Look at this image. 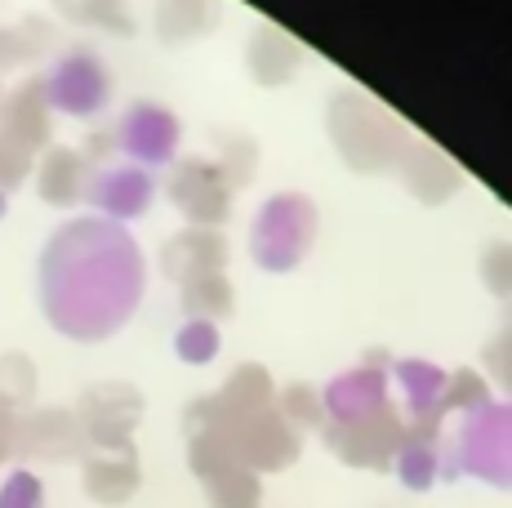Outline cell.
Listing matches in <instances>:
<instances>
[{"mask_svg": "<svg viewBox=\"0 0 512 508\" xmlns=\"http://www.w3.org/2000/svg\"><path fill=\"white\" fill-rule=\"evenodd\" d=\"M143 295V254L107 219H76L54 232L41 259L45 317L67 339H107Z\"/></svg>", "mask_w": 512, "mask_h": 508, "instance_id": "6da1fadb", "label": "cell"}, {"mask_svg": "<svg viewBox=\"0 0 512 508\" xmlns=\"http://www.w3.org/2000/svg\"><path fill=\"white\" fill-rule=\"evenodd\" d=\"M481 477V482L508 491L512 486V415L508 406L486 402L464 410L450 446H441V477Z\"/></svg>", "mask_w": 512, "mask_h": 508, "instance_id": "7a4b0ae2", "label": "cell"}, {"mask_svg": "<svg viewBox=\"0 0 512 508\" xmlns=\"http://www.w3.org/2000/svg\"><path fill=\"white\" fill-rule=\"evenodd\" d=\"M330 139L339 143V152L348 156V165H357V174H374L392 161L406 156V134L401 125L383 112L379 103H370L366 94L343 90L330 103Z\"/></svg>", "mask_w": 512, "mask_h": 508, "instance_id": "3957f363", "label": "cell"}, {"mask_svg": "<svg viewBox=\"0 0 512 508\" xmlns=\"http://www.w3.org/2000/svg\"><path fill=\"white\" fill-rule=\"evenodd\" d=\"M312 232H317V210H312V201L299 197V192H281V197H272L259 210V219H254V237H250L254 263H263V268H272V272L294 268V263L308 254Z\"/></svg>", "mask_w": 512, "mask_h": 508, "instance_id": "277c9868", "label": "cell"}, {"mask_svg": "<svg viewBox=\"0 0 512 508\" xmlns=\"http://www.w3.org/2000/svg\"><path fill=\"white\" fill-rule=\"evenodd\" d=\"M187 464L201 477L214 508H259V473H250L214 433H187Z\"/></svg>", "mask_w": 512, "mask_h": 508, "instance_id": "5b68a950", "label": "cell"}, {"mask_svg": "<svg viewBox=\"0 0 512 508\" xmlns=\"http://www.w3.org/2000/svg\"><path fill=\"white\" fill-rule=\"evenodd\" d=\"M143 415V397L130 384H94L81 397V433L90 442V451H121L130 446L134 428Z\"/></svg>", "mask_w": 512, "mask_h": 508, "instance_id": "8992f818", "label": "cell"}, {"mask_svg": "<svg viewBox=\"0 0 512 508\" xmlns=\"http://www.w3.org/2000/svg\"><path fill=\"white\" fill-rule=\"evenodd\" d=\"M401 437H406V419H397L392 406L357 424H326V446L352 468H392Z\"/></svg>", "mask_w": 512, "mask_h": 508, "instance_id": "52a82bcc", "label": "cell"}, {"mask_svg": "<svg viewBox=\"0 0 512 508\" xmlns=\"http://www.w3.org/2000/svg\"><path fill=\"white\" fill-rule=\"evenodd\" d=\"M321 410H326V424H357L370 419L379 410H388V379H383V357L361 361L357 370L339 375L334 384L321 393Z\"/></svg>", "mask_w": 512, "mask_h": 508, "instance_id": "ba28073f", "label": "cell"}, {"mask_svg": "<svg viewBox=\"0 0 512 508\" xmlns=\"http://www.w3.org/2000/svg\"><path fill=\"white\" fill-rule=\"evenodd\" d=\"M170 201L179 205L192 223H219L232 210V183L219 165L210 161H187L170 179Z\"/></svg>", "mask_w": 512, "mask_h": 508, "instance_id": "9c48e42d", "label": "cell"}, {"mask_svg": "<svg viewBox=\"0 0 512 508\" xmlns=\"http://www.w3.org/2000/svg\"><path fill=\"white\" fill-rule=\"evenodd\" d=\"M81 419L72 410H36L27 419H14V451L32 459H72L85 451Z\"/></svg>", "mask_w": 512, "mask_h": 508, "instance_id": "30bf717a", "label": "cell"}, {"mask_svg": "<svg viewBox=\"0 0 512 508\" xmlns=\"http://www.w3.org/2000/svg\"><path fill=\"white\" fill-rule=\"evenodd\" d=\"M45 94V103H54L58 112L94 116L107 103V72L98 67L94 54H72L54 67V76L45 81Z\"/></svg>", "mask_w": 512, "mask_h": 508, "instance_id": "8fae6325", "label": "cell"}, {"mask_svg": "<svg viewBox=\"0 0 512 508\" xmlns=\"http://www.w3.org/2000/svg\"><path fill=\"white\" fill-rule=\"evenodd\" d=\"M112 134L134 161H170L174 143H179V121L156 103H134Z\"/></svg>", "mask_w": 512, "mask_h": 508, "instance_id": "7c38bea8", "label": "cell"}, {"mask_svg": "<svg viewBox=\"0 0 512 508\" xmlns=\"http://www.w3.org/2000/svg\"><path fill=\"white\" fill-rule=\"evenodd\" d=\"M85 495L94 504H125L134 491H139V459H134V446H121V451H90L85 455Z\"/></svg>", "mask_w": 512, "mask_h": 508, "instance_id": "4fadbf2b", "label": "cell"}, {"mask_svg": "<svg viewBox=\"0 0 512 508\" xmlns=\"http://www.w3.org/2000/svg\"><path fill=\"white\" fill-rule=\"evenodd\" d=\"M161 268L174 281H192V277H210V272L228 268V241L219 232H179V237L165 246Z\"/></svg>", "mask_w": 512, "mask_h": 508, "instance_id": "5bb4252c", "label": "cell"}, {"mask_svg": "<svg viewBox=\"0 0 512 508\" xmlns=\"http://www.w3.org/2000/svg\"><path fill=\"white\" fill-rule=\"evenodd\" d=\"M90 197L103 205L107 214H121V219H134V214L147 210V201H152V179H147L143 170H134V165H116V170H103L94 179Z\"/></svg>", "mask_w": 512, "mask_h": 508, "instance_id": "9a60e30c", "label": "cell"}, {"mask_svg": "<svg viewBox=\"0 0 512 508\" xmlns=\"http://www.w3.org/2000/svg\"><path fill=\"white\" fill-rule=\"evenodd\" d=\"M45 85H27L14 99L5 103V125H0V139H9L14 148L32 152L36 143L49 134V103L41 99Z\"/></svg>", "mask_w": 512, "mask_h": 508, "instance_id": "2e32d148", "label": "cell"}, {"mask_svg": "<svg viewBox=\"0 0 512 508\" xmlns=\"http://www.w3.org/2000/svg\"><path fill=\"white\" fill-rule=\"evenodd\" d=\"M90 192V165L81 161V152L54 148L41 161V197L54 205H72Z\"/></svg>", "mask_w": 512, "mask_h": 508, "instance_id": "e0dca14e", "label": "cell"}, {"mask_svg": "<svg viewBox=\"0 0 512 508\" xmlns=\"http://www.w3.org/2000/svg\"><path fill=\"white\" fill-rule=\"evenodd\" d=\"M397 379L406 388V410H410V424L415 419H446L437 410L441 402V388H446V375L428 361H397Z\"/></svg>", "mask_w": 512, "mask_h": 508, "instance_id": "ac0fdd59", "label": "cell"}, {"mask_svg": "<svg viewBox=\"0 0 512 508\" xmlns=\"http://www.w3.org/2000/svg\"><path fill=\"white\" fill-rule=\"evenodd\" d=\"M294 67H299V50H294L281 32L259 27L254 41H250V72L259 76L263 85H281V81H290L294 76Z\"/></svg>", "mask_w": 512, "mask_h": 508, "instance_id": "d6986e66", "label": "cell"}, {"mask_svg": "<svg viewBox=\"0 0 512 508\" xmlns=\"http://www.w3.org/2000/svg\"><path fill=\"white\" fill-rule=\"evenodd\" d=\"M183 308L192 321L205 317H228L232 312V286L223 272H210V277H192L183 281Z\"/></svg>", "mask_w": 512, "mask_h": 508, "instance_id": "ffe728a7", "label": "cell"}, {"mask_svg": "<svg viewBox=\"0 0 512 508\" xmlns=\"http://www.w3.org/2000/svg\"><path fill=\"white\" fill-rule=\"evenodd\" d=\"M36 393V370L23 353H5L0 357V410L14 415V406H27Z\"/></svg>", "mask_w": 512, "mask_h": 508, "instance_id": "44dd1931", "label": "cell"}, {"mask_svg": "<svg viewBox=\"0 0 512 508\" xmlns=\"http://www.w3.org/2000/svg\"><path fill=\"white\" fill-rule=\"evenodd\" d=\"M277 415L285 419V424L294 428V433H303V428H317L326 424V410H321V393H312L308 384H294L281 393L277 402Z\"/></svg>", "mask_w": 512, "mask_h": 508, "instance_id": "7402d4cb", "label": "cell"}, {"mask_svg": "<svg viewBox=\"0 0 512 508\" xmlns=\"http://www.w3.org/2000/svg\"><path fill=\"white\" fill-rule=\"evenodd\" d=\"M486 402H490L486 379L472 375V370H455V375H446V388H441L437 410H441V415H450V410H477Z\"/></svg>", "mask_w": 512, "mask_h": 508, "instance_id": "603a6c76", "label": "cell"}, {"mask_svg": "<svg viewBox=\"0 0 512 508\" xmlns=\"http://www.w3.org/2000/svg\"><path fill=\"white\" fill-rule=\"evenodd\" d=\"M174 348H179L183 361L205 366V361H214V353H219V326L214 321H187L179 330V339H174Z\"/></svg>", "mask_w": 512, "mask_h": 508, "instance_id": "cb8c5ba5", "label": "cell"}, {"mask_svg": "<svg viewBox=\"0 0 512 508\" xmlns=\"http://www.w3.org/2000/svg\"><path fill=\"white\" fill-rule=\"evenodd\" d=\"M0 508H45V486L36 473L27 468H14L0 486Z\"/></svg>", "mask_w": 512, "mask_h": 508, "instance_id": "d4e9b609", "label": "cell"}, {"mask_svg": "<svg viewBox=\"0 0 512 508\" xmlns=\"http://www.w3.org/2000/svg\"><path fill=\"white\" fill-rule=\"evenodd\" d=\"M23 174H27V152L14 148L9 139H0V192L18 188V183H23Z\"/></svg>", "mask_w": 512, "mask_h": 508, "instance_id": "484cf974", "label": "cell"}, {"mask_svg": "<svg viewBox=\"0 0 512 508\" xmlns=\"http://www.w3.org/2000/svg\"><path fill=\"white\" fill-rule=\"evenodd\" d=\"M14 455V415L9 410H0V464Z\"/></svg>", "mask_w": 512, "mask_h": 508, "instance_id": "4316f807", "label": "cell"}, {"mask_svg": "<svg viewBox=\"0 0 512 508\" xmlns=\"http://www.w3.org/2000/svg\"><path fill=\"white\" fill-rule=\"evenodd\" d=\"M0 210H5V192H0Z\"/></svg>", "mask_w": 512, "mask_h": 508, "instance_id": "83f0119b", "label": "cell"}]
</instances>
